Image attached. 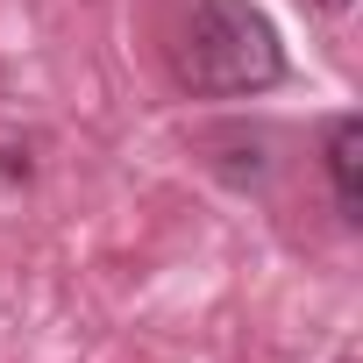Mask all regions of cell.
I'll use <instances>...</instances> for the list:
<instances>
[{
	"mask_svg": "<svg viewBox=\"0 0 363 363\" xmlns=\"http://www.w3.org/2000/svg\"><path fill=\"white\" fill-rule=\"evenodd\" d=\"M171 72L186 93L207 100H242L285 79V43L264 8L250 0H193L186 22L171 36Z\"/></svg>",
	"mask_w": 363,
	"mask_h": 363,
	"instance_id": "1",
	"label": "cell"
},
{
	"mask_svg": "<svg viewBox=\"0 0 363 363\" xmlns=\"http://www.w3.org/2000/svg\"><path fill=\"white\" fill-rule=\"evenodd\" d=\"M356 164H363V121H356V114H342V121L328 128V178H335V207H342V221H363Z\"/></svg>",
	"mask_w": 363,
	"mask_h": 363,
	"instance_id": "2",
	"label": "cell"
},
{
	"mask_svg": "<svg viewBox=\"0 0 363 363\" xmlns=\"http://www.w3.org/2000/svg\"><path fill=\"white\" fill-rule=\"evenodd\" d=\"M313 8H349V0H313Z\"/></svg>",
	"mask_w": 363,
	"mask_h": 363,
	"instance_id": "3",
	"label": "cell"
}]
</instances>
